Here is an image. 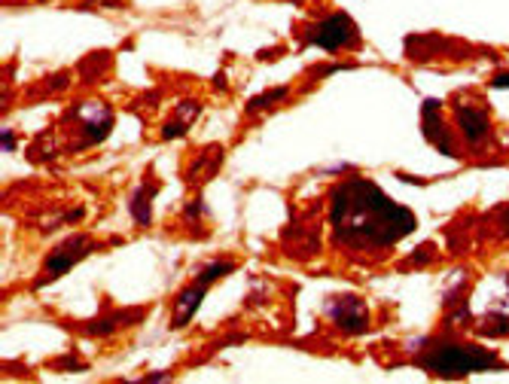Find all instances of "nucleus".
Masks as SVG:
<instances>
[{
	"label": "nucleus",
	"mask_w": 509,
	"mask_h": 384,
	"mask_svg": "<svg viewBox=\"0 0 509 384\" xmlns=\"http://www.w3.org/2000/svg\"><path fill=\"white\" fill-rule=\"evenodd\" d=\"M89 253H92V241H89V238L86 235H74L71 241H64L58 250L49 253V259H46V265H43V278L37 281V287H43V283L61 278V274H67L83 256H89Z\"/></svg>",
	"instance_id": "6"
},
{
	"label": "nucleus",
	"mask_w": 509,
	"mask_h": 384,
	"mask_svg": "<svg viewBox=\"0 0 509 384\" xmlns=\"http://www.w3.org/2000/svg\"><path fill=\"white\" fill-rule=\"evenodd\" d=\"M454 125H458L460 137L469 143V147H485L491 141V119L488 110L479 107L476 101H454Z\"/></svg>",
	"instance_id": "4"
},
{
	"label": "nucleus",
	"mask_w": 509,
	"mask_h": 384,
	"mask_svg": "<svg viewBox=\"0 0 509 384\" xmlns=\"http://www.w3.org/2000/svg\"><path fill=\"white\" fill-rule=\"evenodd\" d=\"M187 125H189L187 119H180V116H177V119H171L165 128H162V137H165V141H174V137H183V134H187Z\"/></svg>",
	"instance_id": "15"
},
{
	"label": "nucleus",
	"mask_w": 509,
	"mask_h": 384,
	"mask_svg": "<svg viewBox=\"0 0 509 384\" xmlns=\"http://www.w3.org/2000/svg\"><path fill=\"white\" fill-rule=\"evenodd\" d=\"M424 372L436 375V378H464V375L488 372V369H509L494 351L482 348V344H460V342H436L430 344L424 354L415 360Z\"/></svg>",
	"instance_id": "2"
},
{
	"label": "nucleus",
	"mask_w": 509,
	"mask_h": 384,
	"mask_svg": "<svg viewBox=\"0 0 509 384\" xmlns=\"http://www.w3.org/2000/svg\"><path fill=\"white\" fill-rule=\"evenodd\" d=\"M238 268V263L235 259H217V263H211V265H205L202 272L196 274V281H202V283H207V287H211L214 281H220L223 274H229V272H235Z\"/></svg>",
	"instance_id": "11"
},
{
	"label": "nucleus",
	"mask_w": 509,
	"mask_h": 384,
	"mask_svg": "<svg viewBox=\"0 0 509 384\" xmlns=\"http://www.w3.org/2000/svg\"><path fill=\"white\" fill-rule=\"evenodd\" d=\"M500 235L509 238V207L503 211V220H500Z\"/></svg>",
	"instance_id": "19"
},
{
	"label": "nucleus",
	"mask_w": 509,
	"mask_h": 384,
	"mask_svg": "<svg viewBox=\"0 0 509 384\" xmlns=\"http://www.w3.org/2000/svg\"><path fill=\"white\" fill-rule=\"evenodd\" d=\"M0 143H3V150H15V134L3 128V137H0Z\"/></svg>",
	"instance_id": "18"
},
{
	"label": "nucleus",
	"mask_w": 509,
	"mask_h": 384,
	"mask_svg": "<svg viewBox=\"0 0 509 384\" xmlns=\"http://www.w3.org/2000/svg\"><path fill=\"white\" fill-rule=\"evenodd\" d=\"M287 86H281V89H268V91H262V95H257V98H250L248 101V113H257V110H266V107H272V104H277V101H284L287 98Z\"/></svg>",
	"instance_id": "13"
},
{
	"label": "nucleus",
	"mask_w": 509,
	"mask_h": 384,
	"mask_svg": "<svg viewBox=\"0 0 509 384\" xmlns=\"http://www.w3.org/2000/svg\"><path fill=\"white\" fill-rule=\"evenodd\" d=\"M205 293H207V283L192 281L189 287L183 290L180 296H177V302H174V314H171V329H180V326H187V324H189L192 314L202 308Z\"/></svg>",
	"instance_id": "8"
},
{
	"label": "nucleus",
	"mask_w": 509,
	"mask_h": 384,
	"mask_svg": "<svg viewBox=\"0 0 509 384\" xmlns=\"http://www.w3.org/2000/svg\"><path fill=\"white\" fill-rule=\"evenodd\" d=\"M491 89H509V73H494V76H491Z\"/></svg>",
	"instance_id": "17"
},
{
	"label": "nucleus",
	"mask_w": 509,
	"mask_h": 384,
	"mask_svg": "<svg viewBox=\"0 0 509 384\" xmlns=\"http://www.w3.org/2000/svg\"><path fill=\"white\" fill-rule=\"evenodd\" d=\"M418 220L363 177L338 183L329 195V232L333 244L351 253H384L415 232Z\"/></svg>",
	"instance_id": "1"
},
{
	"label": "nucleus",
	"mask_w": 509,
	"mask_h": 384,
	"mask_svg": "<svg viewBox=\"0 0 509 384\" xmlns=\"http://www.w3.org/2000/svg\"><path fill=\"white\" fill-rule=\"evenodd\" d=\"M305 43L308 46H318V49L323 52H338V49H357L360 43V30L357 25H354L351 15L345 12H333L327 15L323 21H318V25H311L305 30Z\"/></svg>",
	"instance_id": "3"
},
{
	"label": "nucleus",
	"mask_w": 509,
	"mask_h": 384,
	"mask_svg": "<svg viewBox=\"0 0 509 384\" xmlns=\"http://www.w3.org/2000/svg\"><path fill=\"white\" fill-rule=\"evenodd\" d=\"M323 314L348 335H360L369 329V311L360 296H333L323 305Z\"/></svg>",
	"instance_id": "5"
},
{
	"label": "nucleus",
	"mask_w": 509,
	"mask_h": 384,
	"mask_svg": "<svg viewBox=\"0 0 509 384\" xmlns=\"http://www.w3.org/2000/svg\"><path fill=\"white\" fill-rule=\"evenodd\" d=\"M430 259H433V247L427 244V247H424V253H415L408 263H412V265H424V263H430Z\"/></svg>",
	"instance_id": "16"
},
{
	"label": "nucleus",
	"mask_w": 509,
	"mask_h": 384,
	"mask_svg": "<svg viewBox=\"0 0 509 384\" xmlns=\"http://www.w3.org/2000/svg\"><path fill=\"white\" fill-rule=\"evenodd\" d=\"M506 287H509V274H506Z\"/></svg>",
	"instance_id": "20"
},
{
	"label": "nucleus",
	"mask_w": 509,
	"mask_h": 384,
	"mask_svg": "<svg viewBox=\"0 0 509 384\" xmlns=\"http://www.w3.org/2000/svg\"><path fill=\"white\" fill-rule=\"evenodd\" d=\"M80 119H83V134H86L89 143H98V141H104V137L110 134V125H113L110 107H104V104L86 107V110L80 113Z\"/></svg>",
	"instance_id": "9"
},
{
	"label": "nucleus",
	"mask_w": 509,
	"mask_h": 384,
	"mask_svg": "<svg viewBox=\"0 0 509 384\" xmlns=\"http://www.w3.org/2000/svg\"><path fill=\"white\" fill-rule=\"evenodd\" d=\"M439 110H442V104H439L436 98H427V101L421 104L424 134H427V141L433 143L442 156H458V147H454L451 132H449V125H445V119H442V113Z\"/></svg>",
	"instance_id": "7"
},
{
	"label": "nucleus",
	"mask_w": 509,
	"mask_h": 384,
	"mask_svg": "<svg viewBox=\"0 0 509 384\" xmlns=\"http://www.w3.org/2000/svg\"><path fill=\"white\" fill-rule=\"evenodd\" d=\"M479 335H494V339H506L509 335V317L506 314H488L479 326Z\"/></svg>",
	"instance_id": "12"
},
{
	"label": "nucleus",
	"mask_w": 509,
	"mask_h": 384,
	"mask_svg": "<svg viewBox=\"0 0 509 384\" xmlns=\"http://www.w3.org/2000/svg\"><path fill=\"white\" fill-rule=\"evenodd\" d=\"M128 314H119V317H101V320H92V324L86 326V333L89 335H107V333H113L117 326H122L119 320H126Z\"/></svg>",
	"instance_id": "14"
},
{
	"label": "nucleus",
	"mask_w": 509,
	"mask_h": 384,
	"mask_svg": "<svg viewBox=\"0 0 509 384\" xmlns=\"http://www.w3.org/2000/svg\"><path fill=\"white\" fill-rule=\"evenodd\" d=\"M153 189L156 186H150V183H144L141 189L135 192V198H131V217H135L137 222H141V226H150V220H153V213H150V195H153Z\"/></svg>",
	"instance_id": "10"
}]
</instances>
